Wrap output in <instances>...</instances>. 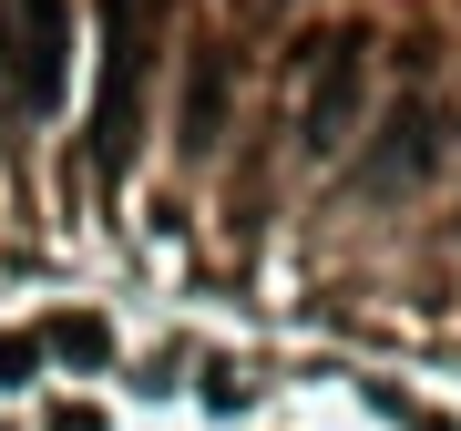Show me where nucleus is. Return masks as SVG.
<instances>
[{
	"label": "nucleus",
	"instance_id": "obj_4",
	"mask_svg": "<svg viewBox=\"0 0 461 431\" xmlns=\"http://www.w3.org/2000/svg\"><path fill=\"white\" fill-rule=\"evenodd\" d=\"M41 349H51V360H72V370H103V360H113V329H103L93 308H72V318H51V329H41Z\"/></svg>",
	"mask_w": 461,
	"mask_h": 431
},
{
	"label": "nucleus",
	"instance_id": "obj_2",
	"mask_svg": "<svg viewBox=\"0 0 461 431\" xmlns=\"http://www.w3.org/2000/svg\"><path fill=\"white\" fill-rule=\"evenodd\" d=\"M72 72V11L62 0H21V32H0V93L21 114H51Z\"/></svg>",
	"mask_w": 461,
	"mask_h": 431
},
{
	"label": "nucleus",
	"instance_id": "obj_5",
	"mask_svg": "<svg viewBox=\"0 0 461 431\" xmlns=\"http://www.w3.org/2000/svg\"><path fill=\"white\" fill-rule=\"evenodd\" d=\"M215 114H226V62H215V51H205V62H195V93H185V144H215Z\"/></svg>",
	"mask_w": 461,
	"mask_h": 431
},
{
	"label": "nucleus",
	"instance_id": "obj_7",
	"mask_svg": "<svg viewBox=\"0 0 461 431\" xmlns=\"http://www.w3.org/2000/svg\"><path fill=\"white\" fill-rule=\"evenodd\" d=\"M51 431H103V411H93V400H62V411H51Z\"/></svg>",
	"mask_w": 461,
	"mask_h": 431
},
{
	"label": "nucleus",
	"instance_id": "obj_6",
	"mask_svg": "<svg viewBox=\"0 0 461 431\" xmlns=\"http://www.w3.org/2000/svg\"><path fill=\"white\" fill-rule=\"evenodd\" d=\"M32 370H41V339H0V390H32Z\"/></svg>",
	"mask_w": 461,
	"mask_h": 431
},
{
	"label": "nucleus",
	"instance_id": "obj_8",
	"mask_svg": "<svg viewBox=\"0 0 461 431\" xmlns=\"http://www.w3.org/2000/svg\"><path fill=\"white\" fill-rule=\"evenodd\" d=\"M420 431H451V421H441V411H420Z\"/></svg>",
	"mask_w": 461,
	"mask_h": 431
},
{
	"label": "nucleus",
	"instance_id": "obj_1",
	"mask_svg": "<svg viewBox=\"0 0 461 431\" xmlns=\"http://www.w3.org/2000/svg\"><path fill=\"white\" fill-rule=\"evenodd\" d=\"M144 51H154V0H103V93H93V165L123 175L144 133Z\"/></svg>",
	"mask_w": 461,
	"mask_h": 431
},
{
	"label": "nucleus",
	"instance_id": "obj_3",
	"mask_svg": "<svg viewBox=\"0 0 461 431\" xmlns=\"http://www.w3.org/2000/svg\"><path fill=\"white\" fill-rule=\"evenodd\" d=\"M348 103H359V51H329V83L308 93V144H348Z\"/></svg>",
	"mask_w": 461,
	"mask_h": 431
}]
</instances>
